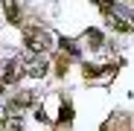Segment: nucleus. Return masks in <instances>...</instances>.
<instances>
[{
	"instance_id": "obj_2",
	"label": "nucleus",
	"mask_w": 134,
	"mask_h": 131,
	"mask_svg": "<svg viewBox=\"0 0 134 131\" xmlns=\"http://www.w3.org/2000/svg\"><path fill=\"white\" fill-rule=\"evenodd\" d=\"M108 20H111V26L120 29V32H134V15L125 12V9H120V6H114L108 12Z\"/></svg>"
},
{
	"instance_id": "obj_9",
	"label": "nucleus",
	"mask_w": 134,
	"mask_h": 131,
	"mask_svg": "<svg viewBox=\"0 0 134 131\" xmlns=\"http://www.w3.org/2000/svg\"><path fill=\"white\" fill-rule=\"evenodd\" d=\"M58 119H61V122H70V119H73V108L67 105V102H61V111H58Z\"/></svg>"
},
{
	"instance_id": "obj_12",
	"label": "nucleus",
	"mask_w": 134,
	"mask_h": 131,
	"mask_svg": "<svg viewBox=\"0 0 134 131\" xmlns=\"http://www.w3.org/2000/svg\"><path fill=\"white\" fill-rule=\"evenodd\" d=\"M64 73H67V58L61 55V58H58V76H64Z\"/></svg>"
},
{
	"instance_id": "obj_10",
	"label": "nucleus",
	"mask_w": 134,
	"mask_h": 131,
	"mask_svg": "<svg viewBox=\"0 0 134 131\" xmlns=\"http://www.w3.org/2000/svg\"><path fill=\"white\" fill-rule=\"evenodd\" d=\"M102 70H108V67H96V64H85V79H96Z\"/></svg>"
},
{
	"instance_id": "obj_13",
	"label": "nucleus",
	"mask_w": 134,
	"mask_h": 131,
	"mask_svg": "<svg viewBox=\"0 0 134 131\" xmlns=\"http://www.w3.org/2000/svg\"><path fill=\"white\" fill-rule=\"evenodd\" d=\"M9 122V111H6V108H0V125H6Z\"/></svg>"
},
{
	"instance_id": "obj_3",
	"label": "nucleus",
	"mask_w": 134,
	"mask_h": 131,
	"mask_svg": "<svg viewBox=\"0 0 134 131\" xmlns=\"http://www.w3.org/2000/svg\"><path fill=\"white\" fill-rule=\"evenodd\" d=\"M24 73H26L24 58H12V61H6V64H3V73H0V79H3V84H15Z\"/></svg>"
},
{
	"instance_id": "obj_14",
	"label": "nucleus",
	"mask_w": 134,
	"mask_h": 131,
	"mask_svg": "<svg viewBox=\"0 0 134 131\" xmlns=\"http://www.w3.org/2000/svg\"><path fill=\"white\" fill-rule=\"evenodd\" d=\"M35 119H38V122H47V114H44V108H41V111H35Z\"/></svg>"
},
{
	"instance_id": "obj_6",
	"label": "nucleus",
	"mask_w": 134,
	"mask_h": 131,
	"mask_svg": "<svg viewBox=\"0 0 134 131\" xmlns=\"http://www.w3.org/2000/svg\"><path fill=\"white\" fill-rule=\"evenodd\" d=\"M85 44H91V50H102V35H99L96 29H87V35H85Z\"/></svg>"
},
{
	"instance_id": "obj_8",
	"label": "nucleus",
	"mask_w": 134,
	"mask_h": 131,
	"mask_svg": "<svg viewBox=\"0 0 134 131\" xmlns=\"http://www.w3.org/2000/svg\"><path fill=\"white\" fill-rule=\"evenodd\" d=\"M3 131H24V122H20V117H9V122L3 125Z\"/></svg>"
},
{
	"instance_id": "obj_4",
	"label": "nucleus",
	"mask_w": 134,
	"mask_h": 131,
	"mask_svg": "<svg viewBox=\"0 0 134 131\" xmlns=\"http://www.w3.org/2000/svg\"><path fill=\"white\" fill-rule=\"evenodd\" d=\"M24 67H26V73H29L32 79H41L44 73H47V58L38 55V53H32V55L24 58Z\"/></svg>"
},
{
	"instance_id": "obj_11",
	"label": "nucleus",
	"mask_w": 134,
	"mask_h": 131,
	"mask_svg": "<svg viewBox=\"0 0 134 131\" xmlns=\"http://www.w3.org/2000/svg\"><path fill=\"white\" fill-rule=\"evenodd\" d=\"M61 47H64L67 53H70V55H79V47H76L73 41H67V38H61Z\"/></svg>"
},
{
	"instance_id": "obj_7",
	"label": "nucleus",
	"mask_w": 134,
	"mask_h": 131,
	"mask_svg": "<svg viewBox=\"0 0 134 131\" xmlns=\"http://www.w3.org/2000/svg\"><path fill=\"white\" fill-rule=\"evenodd\" d=\"M35 102V93L32 90H24L20 96H15V108H26V105H32Z\"/></svg>"
},
{
	"instance_id": "obj_1",
	"label": "nucleus",
	"mask_w": 134,
	"mask_h": 131,
	"mask_svg": "<svg viewBox=\"0 0 134 131\" xmlns=\"http://www.w3.org/2000/svg\"><path fill=\"white\" fill-rule=\"evenodd\" d=\"M26 47H29V53H47L50 47H53V38L44 32V29H26Z\"/></svg>"
},
{
	"instance_id": "obj_5",
	"label": "nucleus",
	"mask_w": 134,
	"mask_h": 131,
	"mask_svg": "<svg viewBox=\"0 0 134 131\" xmlns=\"http://www.w3.org/2000/svg\"><path fill=\"white\" fill-rule=\"evenodd\" d=\"M3 12L9 18V24H20V9H18V0H3Z\"/></svg>"
}]
</instances>
